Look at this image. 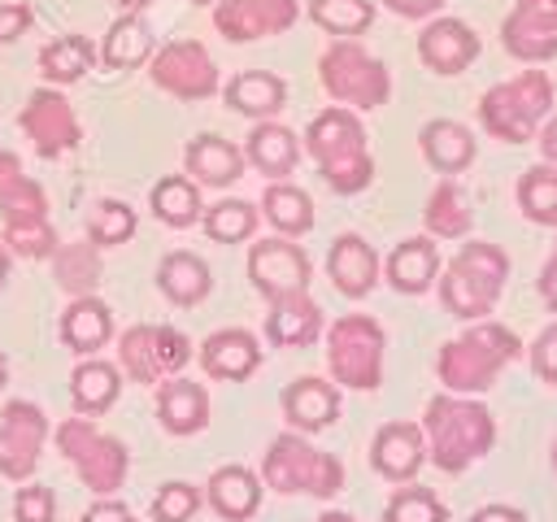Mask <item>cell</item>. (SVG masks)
I'll return each instance as SVG.
<instances>
[{
	"label": "cell",
	"mask_w": 557,
	"mask_h": 522,
	"mask_svg": "<svg viewBox=\"0 0 557 522\" xmlns=\"http://www.w3.org/2000/svg\"><path fill=\"white\" fill-rule=\"evenodd\" d=\"M418 426L426 439V461H435L444 474L470 470L496 444V418L487 413V405H479L474 396H457V391L431 396Z\"/></svg>",
	"instance_id": "obj_1"
},
{
	"label": "cell",
	"mask_w": 557,
	"mask_h": 522,
	"mask_svg": "<svg viewBox=\"0 0 557 522\" xmlns=\"http://www.w3.org/2000/svg\"><path fill=\"white\" fill-rule=\"evenodd\" d=\"M522 357V339L505 326V322H470L457 339L440 344V357H435V374L444 383V391H457V396H479L487 391L505 365H513Z\"/></svg>",
	"instance_id": "obj_2"
},
{
	"label": "cell",
	"mask_w": 557,
	"mask_h": 522,
	"mask_svg": "<svg viewBox=\"0 0 557 522\" xmlns=\"http://www.w3.org/2000/svg\"><path fill=\"white\" fill-rule=\"evenodd\" d=\"M305 148L318 161V170H322L331 191L352 196V191L370 187L374 157H370V144H366V126H361V117L352 109H344V104L322 109L305 130Z\"/></svg>",
	"instance_id": "obj_3"
},
{
	"label": "cell",
	"mask_w": 557,
	"mask_h": 522,
	"mask_svg": "<svg viewBox=\"0 0 557 522\" xmlns=\"http://www.w3.org/2000/svg\"><path fill=\"white\" fill-rule=\"evenodd\" d=\"M0 222H4V248L13 257L44 261L61 244L48 222L44 187L22 170L17 152H9V148H0Z\"/></svg>",
	"instance_id": "obj_4"
},
{
	"label": "cell",
	"mask_w": 557,
	"mask_h": 522,
	"mask_svg": "<svg viewBox=\"0 0 557 522\" xmlns=\"http://www.w3.org/2000/svg\"><path fill=\"white\" fill-rule=\"evenodd\" d=\"M505 278H509V257L496 248V244H483V239H470L457 248V257L440 270V300L453 318L461 322H479L496 309L500 291H505Z\"/></svg>",
	"instance_id": "obj_5"
},
{
	"label": "cell",
	"mask_w": 557,
	"mask_h": 522,
	"mask_svg": "<svg viewBox=\"0 0 557 522\" xmlns=\"http://www.w3.org/2000/svg\"><path fill=\"white\" fill-rule=\"evenodd\" d=\"M553 78L544 70H522L479 96V122L492 139L505 144H527L553 113Z\"/></svg>",
	"instance_id": "obj_6"
},
{
	"label": "cell",
	"mask_w": 557,
	"mask_h": 522,
	"mask_svg": "<svg viewBox=\"0 0 557 522\" xmlns=\"http://www.w3.org/2000/svg\"><path fill=\"white\" fill-rule=\"evenodd\" d=\"M261 483L283 496H335L344 487V461L335 452L313 448L300 431H283L270 439L261 457Z\"/></svg>",
	"instance_id": "obj_7"
},
{
	"label": "cell",
	"mask_w": 557,
	"mask_h": 522,
	"mask_svg": "<svg viewBox=\"0 0 557 522\" xmlns=\"http://www.w3.org/2000/svg\"><path fill=\"white\" fill-rule=\"evenodd\" d=\"M383 352L387 335L370 313H344L326 326V370L348 391H374L383 383Z\"/></svg>",
	"instance_id": "obj_8"
},
{
	"label": "cell",
	"mask_w": 557,
	"mask_h": 522,
	"mask_svg": "<svg viewBox=\"0 0 557 522\" xmlns=\"http://www.w3.org/2000/svg\"><path fill=\"white\" fill-rule=\"evenodd\" d=\"M57 448L61 457L78 470L83 487L96 492V496H113L122 483H126V470H131V452L117 435L100 431L91 418L74 413L57 426Z\"/></svg>",
	"instance_id": "obj_9"
},
{
	"label": "cell",
	"mask_w": 557,
	"mask_h": 522,
	"mask_svg": "<svg viewBox=\"0 0 557 522\" xmlns=\"http://www.w3.org/2000/svg\"><path fill=\"white\" fill-rule=\"evenodd\" d=\"M318 78H322V91L344 109H379L392 96L387 65L374 52H366L357 39H335L318 57Z\"/></svg>",
	"instance_id": "obj_10"
},
{
	"label": "cell",
	"mask_w": 557,
	"mask_h": 522,
	"mask_svg": "<svg viewBox=\"0 0 557 522\" xmlns=\"http://www.w3.org/2000/svg\"><path fill=\"white\" fill-rule=\"evenodd\" d=\"M191 361V339L178 326L165 322H139L126 326L117 339V370L135 383H165L174 374H183Z\"/></svg>",
	"instance_id": "obj_11"
},
{
	"label": "cell",
	"mask_w": 557,
	"mask_h": 522,
	"mask_svg": "<svg viewBox=\"0 0 557 522\" xmlns=\"http://www.w3.org/2000/svg\"><path fill=\"white\" fill-rule=\"evenodd\" d=\"M148 74L174 100H209L218 91V65L200 39H170L148 57Z\"/></svg>",
	"instance_id": "obj_12"
},
{
	"label": "cell",
	"mask_w": 557,
	"mask_h": 522,
	"mask_svg": "<svg viewBox=\"0 0 557 522\" xmlns=\"http://www.w3.org/2000/svg\"><path fill=\"white\" fill-rule=\"evenodd\" d=\"M22 130L35 144V152L48 157V161L74 152L78 139H83V126H78L74 104L61 91H52V87H35L26 96V104H22Z\"/></svg>",
	"instance_id": "obj_13"
},
{
	"label": "cell",
	"mask_w": 557,
	"mask_h": 522,
	"mask_svg": "<svg viewBox=\"0 0 557 522\" xmlns=\"http://www.w3.org/2000/svg\"><path fill=\"white\" fill-rule=\"evenodd\" d=\"M48 439V418L35 400H9L0 409V474L13 483H26L39 465Z\"/></svg>",
	"instance_id": "obj_14"
},
{
	"label": "cell",
	"mask_w": 557,
	"mask_h": 522,
	"mask_svg": "<svg viewBox=\"0 0 557 522\" xmlns=\"http://www.w3.org/2000/svg\"><path fill=\"white\" fill-rule=\"evenodd\" d=\"M309 274H313V265H309L305 248L292 244L287 235L257 239L248 252V278L265 300L287 296V291H309Z\"/></svg>",
	"instance_id": "obj_15"
},
{
	"label": "cell",
	"mask_w": 557,
	"mask_h": 522,
	"mask_svg": "<svg viewBox=\"0 0 557 522\" xmlns=\"http://www.w3.org/2000/svg\"><path fill=\"white\" fill-rule=\"evenodd\" d=\"M300 17L296 0H213V26L231 44H252L292 30Z\"/></svg>",
	"instance_id": "obj_16"
},
{
	"label": "cell",
	"mask_w": 557,
	"mask_h": 522,
	"mask_svg": "<svg viewBox=\"0 0 557 522\" xmlns=\"http://www.w3.org/2000/svg\"><path fill=\"white\" fill-rule=\"evenodd\" d=\"M500 44L513 61L540 65L557 57V0H518L500 22Z\"/></svg>",
	"instance_id": "obj_17"
},
{
	"label": "cell",
	"mask_w": 557,
	"mask_h": 522,
	"mask_svg": "<svg viewBox=\"0 0 557 522\" xmlns=\"http://www.w3.org/2000/svg\"><path fill=\"white\" fill-rule=\"evenodd\" d=\"M479 48L483 44H479L474 26L461 22V17H435L418 35V57L435 74H461V70H470L474 57H479Z\"/></svg>",
	"instance_id": "obj_18"
},
{
	"label": "cell",
	"mask_w": 557,
	"mask_h": 522,
	"mask_svg": "<svg viewBox=\"0 0 557 522\" xmlns=\"http://www.w3.org/2000/svg\"><path fill=\"white\" fill-rule=\"evenodd\" d=\"M426 461V439L418 422H383L370 439V465L387 483H409Z\"/></svg>",
	"instance_id": "obj_19"
},
{
	"label": "cell",
	"mask_w": 557,
	"mask_h": 522,
	"mask_svg": "<svg viewBox=\"0 0 557 522\" xmlns=\"http://www.w3.org/2000/svg\"><path fill=\"white\" fill-rule=\"evenodd\" d=\"M379 270H383V261H379V252L361 235H352V231L335 235V244L326 252V274H331L339 296H348V300L370 296L374 283H379Z\"/></svg>",
	"instance_id": "obj_20"
},
{
	"label": "cell",
	"mask_w": 557,
	"mask_h": 522,
	"mask_svg": "<svg viewBox=\"0 0 557 522\" xmlns=\"http://www.w3.org/2000/svg\"><path fill=\"white\" fill-rule=\"evenodd\" d=\"M283 418L300 435H318L339 418V387L318 374H300L296 383L283 387Z\"/></svg>",
	"instance_id": "obj_21"
},
{
	"label": "cell",
	"mask_w": 557,
	"mask_h": 522,
	"mask_svg": "<svg viewBox=\"0 0 557 522\" xmlns=\"http://www.w3.org/2000/svg\"><path fill=\"white\" fill-rule=\"evenodd\" d=\"M200 365H205L209 378L239 383V378H248V374L261 370V344L244 326H222V331H213L200 344Z\"/></svg>",
	"instance_id": "obj_22"
},
{
	"label": "cell",
	"mask_w": 557,
	"mask_h": 522,
	"mask_svg": "<svg viewBox=\"0 0 557 522\" xmlns=\"http://www.w3.org/2000/svg\"><path fill=\"white\" fill-rule=\"evenodd\" d=\"M318 335H322V309L309 291H287L270 300L265 339L274 348H309Z\"/></svg>",
	"instance_id": "obj_23"
},
{
	"label": "cell",
	"mask_w": 557,
	"mask_h": 522,
	"mask_svg": "<svg viewBox=\"0 0 557 522\" xmlns=\"http://www.w3.org/2000/svg\"><path fill=\"white\" fill-rule=\"evenodd\" d=\"M57 331L74 357H96L113 339V309L100 296H70Z\"/></svg>",
	"instance_id": "obj_24"
},
{
	"label": "cell",
	"mask_w": 557,
	"mask_h": 522,
	"mask_svg": "<svg viewBox=\"0 0 557 522\" xmlns=\"http://www.w3.org/2000/svg\"><path fill=\"white\" fill-rule=\"evenodd\" d=\"M261 474H252L248 465H218L205 483V500L218 518L226 522H248L257 509H261Z\"/></svg>",
	"instance_id": "obj_25"
},
{
	"label": "cell",
	"mask_w": 557,
	"mask_h": 522,
	"mask_svg": "<svg viewBox=\"0 0 557 522\" xmlns=\"http://www.w3.org/2000/svg\"><path fill=\"white\" fill-rule=\"evenodd\" d=\"M383 274H387V283H392L400 296H422V291L440 278V248H435V239H431V235H409V239H400V244L387 252Z\"/></svg>",
	"instance_id": "obj_26"
},
{
	"label": "cell",
	"mask_w": 557,
	"mask_h": 522,
	"mask_svg": "<svg viewBox=\"0 0 557 522\" xmlns=\"http://www.w3.org/2000/svg\"><path fill=\"white\" fill-rule=\"evenodd\" d=\"M157 418L170 435H196L209 426V391L205 383H191L187 374H174L157 383Z\"/></svg>",
	"instance_id": "obj_27"
},
{
	"label": "cell",
	"mask_w": 557,
	"mask_h": 522,
	"mask_svg": "<svg viewBox=\"0 0 557 522\" xmlns=\"http://www.w3.org/2000/svg\"><path fill=\"white\" fill-rule=\"evenodd\" d=\"M183 165L196 187H231L244 174V148L222 135H196L183 152Z\"/></svg>",
	"instance_id": "obj_28"
},
{
	"label": "cell",
	"mask_w": 557,
	"mask_h": 522,
	"mask_svg": "<svg viewBox=\"0 0 557 522\" xmlns=\"http://www.w3.org/2000/svg\"><path fill=\"white\" fill-rule=\"evenodd\" d=\"M157 287H161V296H165L170 304L191 309V304H200V300L213 291V274H209V265H205L200 252L178 248V252H165V257H161V265H157Z\"/></svg>",
	"instance_id": "obj_29"
},
{
	"label": "cell",
	"mask_w": 557,
	"mask_h": 522,
	"mask_svg": "<svg viewBox=\"0 0 557 522\" xmlns=\"http://www.w3.org/2000/svg\"><path fill=\"white\" fill-rule=\"evenodd\" d=\"M222 100H226V109L265 122V117H274L287 104V83L278 74H270V70H239L222 87Z\"/></svg>",
	"instance_id": "obj_30"
},
{
	"label": "cell",
	"mask_w": 557,
	"mask_h": 522,
	"mask_svg": "<svg viewBox=\"0 0 557 522\" xmlns=\"http://www.w3.org/2000/svg\"><path fill=\"white\" fill-rule=\"evenodd\" d=\"M244 161L252 165V170H261L270 183H278V178H287L292 170H296V161H300V139L287 130V126H278V122H257L252 126V135H248V144H244Z\"/></svg>",
	"instance_id": "obj_31"
},
{
	"label": "cell",
	"mask_w": 557,
	"mask_h": 522,
	"mask_svg": "<svg viewBox=\"0 0 557 522\" xmlns=\"http://www.w3.org/2000/svg\"><path fill=\"white\" fill-rule=\"evenodd\" d=\"M122 396V370L113 361H100V357H83L70 374V400H74V413L83 418H96L104 409H113Z\"/></svg>",
	"instance_id": "obj_32"
},
{
	"label": "cell",
	"mask_w": 557,
	"mask_h": 522,
	"mask_svg": "<svg viewBox=\"0 0 557 522\" xmlns=\"http://www.w3.org/2000/svg\"><path fill=\"white\" fill-rule=\"evenodd\" d=\"M418 144H422V157L431 161V170H440L444 178H453V174H461L470 161H474V135L461 126V122H453V117H435V122H426L422 130H418Z\"/></svg>",
	"instance_id": "obj_33"
},
{
	"label": "cell",
	"mask_w": 557,
	"mask_h": 522,
	"mask_svg": "<svg viewBox=\"0 0 557 522\" xmlns=\"http://www.w3.org/2000/svg\"><path fill=\"white\" fill-rule=\"evenodd\" d=\"M152 52H157L152 26H148L139 13H122V17L104 30V44H100V61H104L109 70H139Z\"/></svg>",
	"instance_id": "obj_34"
},
{
	"label": "cell",
	"mask_w": 557,
	"mask_h": 522,
	"mask_svg": "<svg viewBox=\"0 0 557 522\" xmlns=\"http://www.w3.org/2000/svg\"><path fill=\"white\" fill-rule=\"evenodd\" d=\"M422 222H426V235H431V239H466L470 226H474V213H470L466 191H461L453 178H440L435 191L426 196Z\"/></svg>",
	"instance_id": "obj_35"
},
{
	"label": "cell",
	"mask_w": 557,
	"mask_h": 522,
	"mask_svg": "<svg viewBox=\"0 0 557 522\" xmlns=\"http://www.w3.org/2000/svg\"><path fill=\"white\" fill-rule=\"evenodd\" d=\"M261 213H265V222H270L278 235H287V239L313 231V200H309L305 187H296V183H287V178H278V183L265 187Z\"/></svg>",
	"instance_id": "obj_36"
},
{
	"label": "cell",
	"mask_w": 557,
	"mask_h": 522,
	"mask_svg": "<svg viewBox=\"0 0 557 522\" xmlns=\"http://www.w3.org/2000/svg\"><path fill=\"white\" fill-rule=\"evenodd\" d=\"M91 65H96V48H91L87 35H57V39L44 44V52H39V70H44V78L57 83V87L87 78Z\"/></svg>",
	"instance_id": "obj_37"
},
{
	"label": "cell",
	"mask_w": 557,
	"mask_h": 522,
	"mask_svg": "<svg viewBox=\"0 0 557 522\" xmlns=\"http://www.w3.org/2000/svg\"><path fill=\"white\" fill-rule=\"evenodd\" d=\"M152 213H157L165 226H174V231L196 226L200 213H205L200 187H196L187 174H165V178H157V187H152Z\"/></svg>",
	"instance_id": "obj_38"
},
{
	"label": "cell",
	"mask_w": 557,
	"mask_h": 522,
	"mask_svg": "<svg viewBox=\"0 0 557 522\" xmlns=\"http://www.w3.org/2000/svg\"><path fill=\"white\" fill-rule=\"evenodd\" d=\"M52 274H57V283L70 296H96V287H100V248L91 239H83V244H57Z\"/></svg>",
	"instance_id": "obj_39"
},
{
	"label": "cell",
	"mask_w": 557,
	"mask_h": 522,
	"mask_svg": "<svg viewBox=\"0 0 557 522\" xmlns=\"http://www.w3.org/2000/svg\"><path fill=\"white\" fill-rule=\"evenodd\" d=\"M309 22L335 39H357L374 26V4L370 0H309Z\"/></svg>",
	"instance_id": "obj_40"
},
{
	"label": "cell",
	"mask_w": 557,
	"mask_h": 522,
	"mask_svg": "<svg viewBox=\"0 0 557 522\" xmlns=\"http://www.w3.org/2000/svg\"><path fill=\"white\" fill-rule=\"evenodd\" d=\"M518 204L535 226H557V165H531L518 178Z\"/></svg>",
	"instance_id": "obj_41"
},
{
	"label": "cell",
	"mask_w": 557,
	"mask_h": 522,
	"mask_svg": "<svg viewBox=\"0 0 557 522\" xmlns=\"http://www.w3.org/2000/svg\"><path fill=\"white\" fill-rule=\"evenodd\" d=\"M200 222H205V235L209 239H218V244H244L257 231L261 213L248 200H218V204H209L200 213Z\"/></svg>",
	"instance_id": "obj_42"
},
{
	"label": "cell",
	"mask_w": 557,
	"mask_h": 522,
	"mask_svg": "<svg viewBox=\"0 0 557 522\" xmlns=\"http://www.w3.org/2000/svg\"><path fill=\"white\" fill-rule=\"evenodd\" d=\"M135 226H139V217H135V209L126 200H96V209L87 213V239L96 248L126 244L135 235Z\"/></svg>",
	"instance_id": "obj_43"
},
{
	"label": "cell",
	"mask_w": 557,
	"mask_h": 522,
	"mask_svg": "<svg viewBox=\"0 0 557 522\" xmlns=\"http://www.w3.org/2000/svg\"><path fill=\"white\" fill-rule=\"evenodd\" d=\"M383 522H448V509L431 487H400L392 492Z\"/></svg>",
	"instance_id": "obj_44"
},
{
	"label": "cell",
	"mask_w": 557,
	"mask_h": 522,
	"mask_svg": "<svg viewBox=\"0 0 557 522\" xmlns=\"http://www.w3.org/2000/svg\"><path fill=\"white\" fill-rule=\"evenodd\" d=\"M196 509H200V487H191L183 478L161 483L152 496V522H191Z\"/></svg>",
	"instance_id": "obj_45"
},
{
	"label": "cell",
	"mask_w": 557,
	"mask_h": 522,
	"mask_svg": "<svg viewBox=\"0 0 557 522\" xmlns=\"http://www.w3.org/2000/svg\"><path fill=\"white\" fill-rule=\"evenodd\" d=\"M13 522H57V496L44 483H26L13 492Z\"/></svg>",
	"instance_id": "obj_46"
},
{
	"label": "cell",
	"mask_w": 557,
	"mask_h": 522,
	"mask_svg": "<svg viewBox=\"0 0 557 522\" xmlns=\"http://www.w3.org/2000/svg\"><path fill=\"white\" fill-rule=\"evenodd\" d=\"M531 370H535V378H544L548 387H557V322L535 335V344H531Z\"/></svg>",
	"instance_id": "obj_47"
},
{
	"label": "cell",
	"mask_w": 557,
	"mask_h": 522,
	"mask_svg": "<svg viewBox=\"0 0 557 522\" xmlns=\"http://www.w3.org/2000/svg\"><path fill=\"white\" fill-rule=\"evenodd\" d=\"M30 22H35V9H30L26 0H9V4H0V44L22 39V35L30 30Z\"/></svg>",
	"instance_id": "obj_48"
},
{
	"label": "cell",
	"mask_w": 557,
	"mask_h": 522,
	"mask_svg": "<svg viewBox=\"0 0 557 522\" xmlns=\"http://www.w3.org/2000/svg\"><path fill=\"white\" fill-rule=\"evenodd\" d=\"M78 522H135V513H131L117 496H96Z\"/></svg>",
	"instance_id": "obj_49"
},
{
	"label": "cell",
	"mask_w": 557,
	"mask_h": 522,
	"mask_svg": "<svg viewBox=\"0 0 557 522\" xmlns=\"http://www.w3.org/2000/svg\"><path fill=\"white\" fill-rule=\"evenodd\" d=\"M383 4H387L396 17H409V22H418V17H431V13H435L444 0H383Z\"/></svg>",
	"instance_id": "obj_50"
},
{
	"label": "cell",
	"mask_w": 557,
	"mask_h": 522,
	"mask_svg": "<svg viewBox=\"0 0 557 522\" xmlns=\"http://www.w3.org/2000/svg\"><path fill=\"white\" fill-rule=\"evenodd\" d=\"M540 296H544L548 313H557V252H548V261L540 270Z\"/></svg>",
	"instance_id": "obj_51"
},
{
	"label": "cell",
	"mask_w": 557,
	"mask_h": 522,
	"mask_svg": "<svg viewBox=\"0 0 557 522\" xmlns=\"http://www.w3.org/2000/svg\"><path fill=\"white\" fill-rule=\"evenodd\" d=\"M470 522H527V513L513 505H483L470 513Z\"/></svg>",
	"instance_id": "obj_52"
},
{
	"label": "cell",
	"mask_w": 557,
	"mask_h": 522,
	"mask_svg": "<svg viewBox=\"0 0 557 522\" xmlns=\"http://www.w3.org/2000/svg\"><path fill=\"white\" fill-rule=\"evenodd\" d=\"M535 139H540L544 161H548V165H557V113H553V117H544V126L535 130Z\"/></svg>",
	"instance_id": "obj_53"
},
{
	"label": "cell",
	"mask_w": 557,
	"mask_h": 522,
	"mask_svg": "<svg viewBox=\"0 0 557 522\" xmlns=\"http://www.w3.org/2000/svg\"><path fill=\"white\" fill-rule=\"evenodd\" d=\"M318 522H361V518H352V513H344V509H326Z\"/></svg>",
	"instance_id": "obj_54"
},
{
	"label": "cell",
	"mask_w": 557,
	"mask_h": 522,
	"mask_svg": "<svg viewBox=\"0 0 557 522\" xmlns=\"http://www.w3.org/2000/svg\"><path fill=\"white\" fill-rule=\"evenodd\" d=\"M9 257H13V252H9L4 239H0V287H4V278H9Z\"/></svg>",
	"instance_id": "obj_55"
},
{
	"label": "cell",
	"mask_w": 557,
	"mask_h": 522,
	"mask_svg": "<svg viewBox=\"0 0 557 522\" xmlns=\"http://www.w3.org/2000/svg\"><path fill=\"white\" fill-rule=\"evenodd\" d=\"M113 4H117V9H126V13H139V9H148L152 0H113Z\"/></svg>",
	"instance_id": "obj_56"
},
{
	"label": "cell",
	"mask_w": 557,
	"mask_h": 522,
	"mask_svg": "<svg viewBox=\"0 0 557 522\" xmlns=\"http://www.w3.org/2000/svg\"><path fill=\"white\" fill-rule=\"evenodd\" d=\"M4 383H9V357L0 352V387H4Z\"/></svg>",
	"instance_id": "obj_57"
},
{
	"label": "cell",
	"mask_w": 557,
	"mask_h": 522,
	"mask_svg": "<svg viewBox=\"0 0 557 522\" xmlns=\"http://www.w3.org/2000/svg\"><path fill=\"white\" fill-rule=\"evenodd\" d=\"M191 4H213V0H191Z\"/></svg>",
	"instance_id": "obj_58"
},
{
	"label": "cell",
	"mask_w": 557,
	"mask_h": 522,
	"mask_svg": "<svg viewBox=\"0 0 557 522\" xmlns=\"http://www.w3.org/2000/svg\"><path fill=\"white\" fill-rule=\"evenodd\" d=\"M553 470H557V448H553Z\"/></svg>",
	"instance_id": "obj_59"
},
{
	"label": "cell",
	"mask_w": 557,
	"mask_h": 522,
	"mask_svg": "<svg viewBox=\"0 0 557 522\" xmlns=\"http://www.w3.org/2000/svg\"><path fill=\"white\" fill-rule=\"evenodd\" d=\"M553 252H557V248H553Z\"/></svg>",
	"instance_id": "obj_60"
}]
</instances>
